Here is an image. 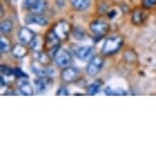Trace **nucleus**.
I'll list each match as a JSON object with an SVG mask.
<instances>
[{"instance_id": "2f4dec72", "label": "nucleus", "mask_w": 156, "mask_h": 156, "mask_svg": "<svg viewBox=\"0 0 156 156\" xmlns=\"http://www.w3.org/2000/svg\"><path fill=\"white\" fill-rule=\"evenodd\" d=\"M1 16H3V7L1 6Z\"/></svg>"}, {"instance_id": "39448f33", "label": "nucleus", "mask_w": 156, "mask_h": 156, "mask_svg": "<svg viewBox=\"0 0 156 156\" xmlns=\"http://www.w3.org/2000/svg\"><path fill=\"white\" fill-rule=\"evenodd\" d=\"M81 70L75 66H67L61 70L60 76L64 83H75L80 78Z\"/></svg>"}, {"instance_id": "393cba45", "label": "nucleus", "mask_w": 156, "mask_h": 156, "mask_svg": "<svg viewBox=\"0 0 156 156\" xmlns=\"http://www.w3.org/2000/svg\"><path fill=\"white\" fill-rule=\"evenodd\" d=\"M0 70H1V75L6 76H13V69H11L8 66L5 64H1L0 66Z\"/></svg>"}, {"instance_id": "5701e85b", "label": "nucleus", "mask_w": 156, "mask_h": 156, "mask_svg": "<svg viewBox=\"0 0 156 156\" xmlns=\"http://www.w3.org/2000/svg\"><path fill=\"white\" fill-rule=\"evenodd\" d=\"M105 93L107 95H128L126 90H122L120 88H117V89H111L110 87H107L105 89Z\"/></svg>"}, {"instance_id": "f03ea898", "label": "nucleus", "mask_w": 156, "mask_h": 156, "mask_svg": "<svg viewBox=\"0 0 156 156\" xmlns=\"http://www.w3.org/2000/svg\"><path fill=\"white\" fill-rule=\"evenodd\" d=\"M94 51L95 50L92 46H76L72 49L73 55L82 61H90L95 56Z\"/></svg>"}, {"instance_id": "9b49d317", "label": "nucleus", "mask_w": 156, "mask_h": 156, "mask_svg": "<svg viewBox=\"0 0 156 156\" xmlns=\"http://www.w3.org/2000/svg\"><path fill=\"white\" fill-rule=\"evenodd\" d=\"M26 23L28 25H38L41 27H45L49 23V20L47 17L43 16L42 14H38V13H31L28 14L25 19Z\"/></svg>"}, {"instance_id": "dca6fc26", "label": "nucleus", "mask_w": 156, "mask_h": 156, "mask_svg": "<svg viewBox=\"0 0 156 156\" xmlns=\"http://www.w3.org/2000/svg\"><path fill=\"white\" fill-rule=\"evenodd\" d=\"M11 53H12V55L16 58H23L28 54V49L26 48L25 44L19 43V44H16V45L12 47Z\"/></svg>"}, {"instance_id": "2eb2a0df", "label": "nucleus", "mask_w": 156, "mask_h": 156, "mask_svg": "<svg viewBox=\"0 0 156 156\" xmlns=\"http://www.w3.org/2000/svg\"><path fill=\"white\" fill-rule=\"evenodd\" d=\"M70 5L78 11H85L91 6V0H69Z\"/></svg>"}, {"instance_id": "cd10ccee", "label": "nucleus", "mask_w": 156, "mask_h": 156, "mask_svg": "<svg viewBox=\"0 0 156 156\" xmlns=\"http://www.w3.org/2000/svg\"><path fill=\"white\" fill-rule=\"evenodd\" d=\"M36 1H37V0H25V1H23V8H26V9L30 10L31 7L33 6L34 3Z\"/></svg>"}, {"instance_id": "c85d7f7f", "label": "nucleus", "mask_w": 156, "mask_h": 156, "mask_svg": "<svg viewBox=\"0 0 156 156\" xmlns=\"http://www.w3.org/2000/svg\"><path fill=\"white\" fill-rule=\"evenodd\" d=\"M56 95H58V96H62V95H69V90H67L66 87L61 86V87L59 88V89L57 90Z\"/></svg>"}, {"instance_id": "6ab92c4d", "label": "nucleus", "mask_w": 156, "mask_h": 156, "mask_svg": "<svg viewBox=\"0 0 156 156\" xmlns=\"http://www.w3.org/2000/svg\"><path fill=\"white\" fill-rule=\"evenodd\" d=\"M13 29V23L9 20H6L4 22L1 23V26H0V30H1V33L4 35H8L12 31Z\"/></svg>"}, {"instance_id": "7c9ffc66", "label": "nucleus", "mask_w": 156, "mask_h": 156, "mask_svg": "<svg viewBox=\"0 0 156 156\" xmlns=\"http://www.w3.org/2000/svg\"><path fill=\"white\" fill-rule=\"evenodd\" d=\"M115 14H116V11L115 10H111L109 13H108V16H109V17H113V16H115Z\"/></svg>"}, {"instance_id": "aec40b11", "label": "nucleus", "mask_w": 156, "mask_h": 156, "mask_svg": "<svg viewBox=\"0 0 156 156\" xmlns=\"http://www.w3.org/2000/svg\"><path fill=\"white\" fill-rule=\"evenodd\" d=\"M34 57H35V60L40 63H42V64H46L49 60L48 55H47L45 52H42L41 50H39V51H35Z\"/></svg>"}, {"instance_id": "9d476101", "label": "nucleus", "mask_w": 156, "mask_h": 156, "mask_svg": "<svg viewBox=\"0 0 156 156\" xmlns=\"http://www.w3.org/2000/svg\"><path fill=\"white\" fill-rule=\"evenodd\" d=\"M36 37L35 36V33L32 30H30L27 27H22L20 28L19 32H17V39H19L20 43L22 44H30L32 41H33L34 38Z\"/></svg>"}, {"instance_id": "f8f14e48", "label": "nucleus", "mask_w": 156, "mask_h": 156, "mask_svg": "<svg viewBox=\"0 0 156 156\" xmlns=\"http://www.w3.org/2000/svg\"><path fill=\"white\" fill-rule=\"evenodd\" d=\"M32 70L37 76H51L55 73L51 67L43 66V64L38 61L32 63Z\"/></svg>"}, {"instance_id": "423d86ee", "label": "nucleus", "mask_w": 156, "mask_h": 156, "mask_svg": "<svg viewBox=\"0 0 156 156\" xmlns=\"http://www.w3.org/2000/svg\"><path fill=\"white\" fill-rule=\"evenodd\" d=\"M103 66H104V59L101 56H94L86 67L87 73L90 76H95L101 72Z\"/></svg>"}, {"instance_id": "4be33fe9", "label": "nucleus", "mask_w": 156, "mask_h": 156, "mask_svg": "<svg viewBox=\"0 0 156 156\" xmlns=\"http://www.w3.org/2000/svg\"><path fill=\"white\" fill-rule=\"evenodd\" d=\"M9 50H10V42L6 38L1 37V39H0V51H1V53L2 54L7 53Z\"/></svg>"}, {"instance_id": "c756f323", "label": "nucleus", "mask_w": 156, "mask_h": 156, "mask_svg": "<svg viewBox=\"0 0 156 156\" xmlns=\"http://www.w3.org/2000/svg\"><path fill=\"white\" fill-rule=\"evenodd\" d=\"M0 82H1V87H5L6 86V83H5V81H4V76L3 75H1V76H0Z\"/></svg>"}, {"instance_id": "a878e982", "label": "nucleus", "mask_w": 156, "mask_h": 156, "mask_svg": "<svg viewBox=\"0 0 156 156\" xmlns=\"http://www.w3.org/2000/svg\"><path fill=\"white\" fill-rule=\"evenodd\" d=\"M13 76H16L17 79H20V80L29 78L27 73H26L25 72H23L20 67H16V69H13Z\"/></svg>"}, {"instance_id": "6e6552de", "label": "nucleus", "mask_w": 156, "mask_h": 156, "mask_svg": "<svg viewBox=\"0 0 156 156\" xmlns=\"http://www.w3.org/2000/svg\"><path fill=\"white\" fill-rule=\"evenodd\" d=\"M61 42L60 37L58 36L57 33L55 32L53 29L49 30L46 34L45 38V47L47 50H53L56 48H59V44Z\"/></svg>"}, {"instance_id": "20e7f679", "label": "nucleus", "mask_w": 156, "mask_h": 156, "mask_svg": "<svg viewBox=\"0 0 156 156\" xmlns=\"http://www.w3.org/2000/svg\"><path fill=\"white\" fill-rule=\"evenodd\" d=\"M53 60L55 64L58 67H61V69H64V67L69 66V64L72 63L73 61V56L72 53L66 49H58L57 52L55 53Z\"/></svg>"}, {"instance_id": "f3484780", "label": "nucleus", "mask_w": 156, "mask_h": 156, "mask_svg": "<svg viewBox=\"0 0 156 156\" xmlns=\"http://www.w3.org/2000/svg\"><path fill=\"white\" fill-rule=\"evenodd\" d=\"M47 7V1L46 0H37L34 3L33 6L31 7L30 11L32 13H38V14H42L45 11Z\"/></svg>"}, {"instance_id": "f257e3e1", "label": "nucleus", "mask_w": 156, "mask_h": 156, "mask_svg": "<svg viewBox=\"0 0 156 156\" xmlns=\"http://www.w3.org/2000/svg\"><path fill=\"white\" fill-rule=\"evenodd\" d=\"M122 45H123L122 38L117 36L107 38L104 41V44L102 46L101 53L103 55H106V56H110V55L117 53L120 50V48L122 47Z\"/></svg>"}, {"instance_id": "a211bd4d", "label": "nucleus", "mask_w": 156, "mask_h": 156, "mask_svg": "<svg viewBox=\"0 0 156 156\" xmlns=\"http://www.w3.org/2000/svg\"><path fill=\"white\" fill-rule=\"evenodd\" d=\"M73 36L76 40H79V41H83L85 39H87L86 31H85L82 27L73 28Z\"/></svg>"}, {"instance_id": "0eeeda50", "label": "nucleus", "mask_w": 156, "mask_h": 156, "mask_svg": "<svg viewBox=\"0 0 156 156\" xmlns=\"http://www.w3.org/2000/svg\"><path fill=\"white\" fill-rule=\"evenodd\" d=\"M53 85V80L51 76H38L35 80V87L38 94H44L47 92Z\"/></svg>"}, {"instance_id": "4468645a", "label": "nucleus", "mask_w": 156, "mask_h": 156, "mask_svg": "<svg viewBox=\"0 0 156 156\" xmlns=\"http://www.w3.org/2000/svg\"><path fill=\"white\" fill-rule=\"evenodd\" d=\"M19 90L20 94L26 96H31L34 94V89L32 87L30 82L28 81V79H23L22 81L19 83Z\"/></svg>"}, {"instance_id": "1a4fd4ad", "label": "nucleus", "mask_w": 156, "mask_h": 156, "mask_svg": "<svg viewBox=\"0 0 156 156\" xmlns=\"http://www.w3.org/2000/svg\"><path fill=\"white\" fill-rule=\"evenodd\" d=\"M52 29L56 32L61 40H66L69 36L70 31H72V28H70L69 23L66 22V20H60V22H58L56 25H54V27Z\"/></svg>"}, {"instance_id": "bb28decb", "label": "nucleus", "mask_w": 156, "mask_h": 156, "mask_svg": "<svg viewBox=\"0 0 156 156\" xmlns=\"http://www.w3.org/2000/svg\"><path fill=\"white\" fill-rule=\"evenodd\" d=\"M142 6L146 9L156 7V0H142Z\"/></svg>"}, {"instance_id": "412c9836", "label": "nucleus", "mask_w": 156, "mask_h": 156, "mask_svg": "<svg viewBox=\"0 0 156 156\" xmlns=\"http://www.w3.org/2000/svg\"><path fill=\"white\" fill-rule=\"evenodd\" d=\"M101 85H102L101 81H96V82H94V83H92L87 89L88 94H89V95H96V94L100 91Z\"/></svg>"}, {"instance_id": "ddd939ff", "label": "nucleus", "mask_w": 156, "mask_h": 156, "mask_svg": "<svg viewBox=\"0 0 156 156\" xmlns=\"http://www.w3.org/2000/svg\"><path fill=\"white\" fill-rule=\"evenodd\" d=\"M146 17H147V16H146L145 11L142 9H136L135 11H133V13H132L131 20L135 26H141L145 23Z\"/></svg>"}, {"instance_id": "7ed1b4c3", "label": "nucleus", "mask_w": 156, "mask_h": 156, "mask_svg": "<svg viewBox=\"0 0 156 156\" xmlns=\"http://www.w3.org/2000/svg\"><path fill=\"white\" fill-rule=\"evenodd\" d=\"M109 23L105 20H95L93 22H91L89 29L90 31L92 32L94 36L98 37V38H102L103 36L107 34V32L109 31Z\"/></svg>"}, {"instance_id": "b1692460", "label": "nucleus", "mask_w": 156, "mask_h": 156, "mask_svg": "<svg viewBox=\"0 0 156 156\" xmlns=\"http://www.w3.org/2000/svg\"><path fill=\"white\" fill-rule=\"evenodd\" d=\"M31 45V48L34 50V51H39L42 48V40H41L40 37H35L33 41L30 43Z\"/></svg>"}]
</instances>
